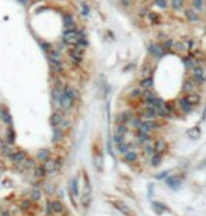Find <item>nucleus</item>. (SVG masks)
<instances>
[{"label": "nucleus", "instance_id": "obj_1", "mask_svg": "<svg viewBox=\"0 0 206 216\" xmlns=\"http://www.w3.org/2000/svg\"><path fill=\"white\" fill-rule=\"evenodd\" d=\"M78 96H79V93L75 88H72V86H65L59 106H61L64 110H69V109H72L73 102H75V99Z\"/></svg>", "mask_w": 206, "mask_h": 216}, {"label": "nucleus", "instance_id": "obj_2", "mask_svg": "<svg viewBox=\"0 0 206 216\" xmlns=\"http://www.w3.org/2000/svg\"><path fill=\"white\" fill-rule=\"evenodd\" d=\"M48 60H50V64H51L54 71H56V72L64 71V64H62V58H61L59 51H56V50H50V51H48Z\"/></svg>", "mask_w": 206, "mask_h": 216}, {"label": "nucleus", "instance_id": "obj_3", "mask_svg": "<svg viewBox=\"0 0 206 216\" xmlns=\"http://www.w3.org/2000/svg\"><path fill=\"white\" fill-rule=\"evenodd\" d=\"M192 79L196 81L198 85H202L206 82V71L202 65H196L192 68Z\"/></svg>", "mask_w": 206, "mask_h": 216}, {"label": "nucleus", "instance_id": "obj_4", "mask_svg": "<svg viewBox=\"0 0 206 216\" xmlns=\"http://www.w3.org/2000/svg\"><path fill=\"white\" fill-rule=\"evenodd\" d=\"M79 38H81V33L76 30V31H65L64 33V37H62V41H64L66 45H76L79 41Z\"/></svg>", "mask_w": 206, "mask_h": 216}, {"label": "nucleus", "instance_id": "obj_5", "mask_svg": "<svg viewBox=\"0 0 206 216\" xmlns=\"http://www.w3.org/2000/svg\"><path fill=\"white\" fill-rule=\"evenodd\" d=\"M177 106H178V109H179L182 113H191L192 112V109H193V106L191 105V103L186 100V97L185 96H181V97H178L177 99Z\"/></svg>", "mask_w": 206, "mask_h": 216}, {"label": "nucleus", "instance_id": "obj_6", "mask_svg": "<svg viewBox=\"0 0 206 216\" xmlns=\"http://www.w3.org/2000/svg\"><path fill=\"white\" fill-rule=\"evenodd\" d=\"M158 127H160V124H158V122H155V120H143L140 129H137V130H143V131H147V133H151L152 130H157Z\"/></svg>", "mask_w": 206, "mask_h": 216}, {"label": "nucleus", "instance_id": "obj_7", "mask_svg": "<svg viewBox=\"0 0 206 216\" xmlns=\"http://www.w3.org/2000/svg\"><path fill=\"white\" fill-rule=\"evenodd\" d=\"M148 52L154 58H161L164 54H165V48H164L162 45H160V44H150Z\"/></svg>", "mask_w": 206, "mask_h": 216}, {"label": "nucleus", "instance_id": "obj_8", "mask_svg": "<svg viewBox=\"0 0 206 216\" xmlns=\"http://www.w3.org/2000/svg\"><path fill=\"white\" fill-rule=\"evenodd\" d=\"M64 119H65V116H64V113H62L61 110L54 112V113L51 114V117H50V124L52 126V127H58V126H61V123H62V120Z\"/></svg>", "mask_w": 206, "mask_h": 216}, {"label": "nucleus", "instance_id": "obj_9", "mask_svg": "<svg viewBox=\"0 0 206 216\" xmlns=\"http://www.w3.org/2000/svg\"><path fill=\"white\" fill-rule=\"evenodd\" d=\"M185 18L189 23H198V21L200 20L199 13H198V10H195L193 7H189V9L185 10Z\"/></svg>", "mask_w": 206, "mask_h": 216}, {"label": "nucleus", "instance_id": "obj_10", "mask_svg": "<svg viewBox=\"0 0 206 216\" xmlns=\"http://www.w3.org/2000/svg\"><path fill=\"white\" fill-rule=\"evenodd\" d=\"M113 206H114L117 210H120L121 213H124L126 216H135L134 213H133V210L130 209L127 205H124L123 202H120V201H114L113 202Z\"/></svg>", "mask_w": 206, "mask_h": 216}, {"label": "nucleus", "instance_id": "obj_11", "mask_svg": "<svg viewBox=\"0 0 206 216\" xmlns=\"http://www.w3.org/2000/svg\"><path fill=\"white\" fill-rule=\"evenodd\" d=\"M196 85H198V82L196 81H193L191 78V79H186L185 82L182 83V92L183 93H191V92H195V89H196Z\"/></svg>", "mask_w": 206, "mask_h": 216}, {"label": "nucleus", "instance_id": "obj_12", "mask_svg": "<svg viewBox=\"0 0 206 216\" xmlns=\"http://www.w3.org/2000/svg\"><path fill=\"white\" fill-rule=\"evenodd\" d=\"M0 119H2V122L4 123V124H7V126H11V123H13L10 112L2 105H0Z\"/></svg>", "mask_w": 206, "mask_h": 216}, {"label": "nucleus", "instance_id": "obj_13", "mask_svg": "<svg viewBox=\"0 0 206 216\" xmlns=\"http://www.w3.org/2000/svg\"><path fill=\"white\" fill-rule=\"evenodd\" d=\"M27 158V153L23 150H18V151H14V154L11 155V162H14V164H23L24 162V160Z\"/></svg>", "mask_w": 206, "mask_h": 216}, {"label": "nucleus", "instance_id": "obj_14", "mask_svg": "<svg viewBox=\"0 0 206 216\" xmlns=\"http://www.w3.org/2000/svg\"><path fill=\"white\" fill-rule=\"evenodd\" d=\"M133 117H134V114L130 110L123 112V113H119L117 116H116V123H124V124H127V123H130V120H131Z\"/></svg>", "mask_w": 206, "mask_h": 216}, {"label": "nucleus", "instance_id": "obj_15", "mask_svg": "<svg viewBox=\"0 0 206 216\" xmlns=\"http://www.w3.org/2000/svg\"><path fill=\"white\" fill-rule=\"evenodd\" d=\"M123 160H124V162H127V164H134V162H137L138 161L137 151L129 150L126 154H123Z\"/></svg>", "mask_w": 206, "mask_h": 216}, {"label": "nucleus", "instance_id": "obj_16", "mask_svg": "<svg viewBox=\"0 0 206 216\" xmlns=\"http://www.w3.org/2000/svg\"><path fill=\"white\" fill-rule=\"evenodd\" d=\"M65 130L62 127H54L52 129V143H61L64 140Z\"/></svg>", "mask_w": 206, "mask_h": 216}, {"label": "nucleus", "instance_id": "obj_17", "mask_svg": "<svg viewBox=\"0 0 206 216\" xmlns=\"http://www.w3.org/2000/svg\"><path fill=\"white\" fill-rule=\"evenodd\" d=\"M135 134H137V143H140V144H147V143H150L152 139L151 134L147 133V131H143V130H137Z\"/></svg>", "mask_w": 206, "mask_h": 216}, {"label": "nucleus", "instance_id": "obj_18", "mask_svg": "<svg viewBox=\"0 0 206 216\" xmlns=\"http://www.w3.org/2000/svg\"><path fill=\"white\" fill-rule=\"evenodd\" d=\"M154 148H155V153L157 154H162L168 150V143H166L164 139H158L154 144Z\"/></svg>", "mask_w": 206, "mask_h": 216}, {"label": "nucleus", "instance_id": "obj_19", "mask_svg": "<svg viewBox=\"0 0 206 216\" xmlns=\"http://www.w3.org/2000/svg\"><path fill=\"white\" fill-rule=\"evenodd\" d=\"M62 93H64V89L58 88V86L52 88V91H51V97H52V102L56 103V105H59V103H61V99H62Z\"/></svg>", "mask_w": 206, "mask_h": 216}, {"label": "nucleus", "instance_id": "obj_20", "mask_svg": "<svg viewBox=\"0 0 206 216\" xmlns=\"http://www.w3.org/2000/svg\"><path fill=\"white\" fill-rule=\"evenodd\" d=\"M166 184H168L169 188H172V189H179V187L182 185V181H181L179 176H169V178H166Z\"/></svg>", "mask_w": 206, "mask_h": 216}, {"label": "nucleus", "instance_id": "obj_21", "mask_svg": "<svg viewBox=\"0 0 206 216\" xmlns=\"http://www.w3.org/2000/svg\"><path fill=\"white\" fill-rule=\"evenodd\" d=\"M64 212H65L64 203H62L61 201H58V199L52 201V213L54 215H62Z\"/></svg>", "mask_w": 206, "mask_h": 216}, {"label": "nucleus", "instance_id": "obj_22", "mask_svg": "<svg viewBox=\"0 0 206 216\" xmlns=\"http://www.w3.org/2000/svg\"><path fill=\"white\" fill-rule=\"evenodd\" d=\"M44 168L47 170V174L48 175H52L54 172H56V168H55V162H54V158H48L47 161L42 162Z\"/></svg>", "mask_w": 206, "mask_h": 216}, {"label": "nucleus", "instance_id": "obj_23", "mask_svg": "<svg viewBox=\"0 0 206 216\" xmlns=\"http://www.w3.org/2000/svg\"><path fill=\"white\" fill-rule=\"evenodd\" d=\"M186 100H188L189 103H191L192 106H195V105H198V103L200 102V95L196 91L195 92H191V93H186Z\"/></svg>", "mask_w": 206, "mask_h": 216}, {"label": "nucleus", "instance_id": "obj_24", "mask_svg": "<svg viewBox=\"0 0 206 216\" xmlns=\"http://www.w3.org/2000/svg\"><path fill=\"white\" fill-rule=\"evenodd\" d=\"M48 158H51V150L50 148H42V150H40L38 153H37V160L41 162L47 161Z\"/></svg>", "mask_w": 206, "mask_h": 216}, {"label": "nucleus", "instance_id": "obj_25", "mask_svg": "<svg viewBox=\"0 0 206 216\" xmlns=\"http://www.w3.org/2000/svg\"><path fill=\"white\" fill-rule=\"evenodd\" d=\"M34 176L38 179H42L44 176H47V170L44 168V165L40 164V165H35L34 168Z\"/></svg>", "mask_w": 206, "mask_h": 216}, {"label": "nucleus", "instance_id": "obj_26", "mask_svg": "<svg viewBox=\"0 0 206 216\" xmlns=\"http://www.w3.org/2000/svg\"><path fill=\"white\" fill-rule=\"evenodd\" d=\"M172 48H174L177 52H186L188 51V45H186V43H183L182 40L174 41V47H172Z\"/></svg>", "mask_w": 206, "mask_h": 216}, {"label": "nucleus", "instance_id": "obj_27", "mask_svg": "<svg viewBox=\"0 0 206 216\" xmlns=\"http://www.w3.org/2000/svg\"><path fill=\"white\" fill-rule=\"evenodd\" d=\"M183 3H185V0H171L169 2V6H171L172 10L175 12H181L183 9Z\"/></svg>", "mask_w": 206, "mask_h": 216}, {"label": "nucleus", "instance_id": "obj_28", "mask_svg": "<svg viewBox=\"0 0 206 216\" xmlns=\"http://www.w3.org/2000/svg\"><path fill=\"white\" fill-rule=\"evenodd\" d=\"M152 83H154L152 78L151 76H147V78H143V79H141L140 86L143 89H152Z\"/></svg>", "mask_w": 206, "mask_h": 216}, {"label": "nucleus", "instance_id": "obj_29", "mask_svg": "<svg viewBox=\"0 0 206 216\" xmlns=\"http://www.w3.org/2000/svg\"><path fill=\"white\" fill-rule=\"evenodd\" d=\"M114 133L121 134V136H126V134L129 133V127H127V124H124V123H117Z\"/></svg>", "mask_w": 206, "mask_h": 216}, {"label": "nucleus", "instance_id": "obj_30", "mask_svg": "<svg viewBox=\"0 0 206 216\" xmlns=\"http://www.w3.org/2000/svg\"><path fill=\"white\" fill-rule=\"evenodd\" d=\"M143 91L144 89L141 88H134V89H131V92H130V97L131 99H140V97H143Z\"/></svg>", "mask_w": 206, "mask_h": 216}, {"label": "nucleus", "instance_id": "obj_31", "mask_svg": "<svg viewBox=\"0 0 206 216\" xmlns=\"http://www.w3.org/2000/svg\"><path fill=\"white\" fill-rule=\"evenodd\" d=\"M150 161H151V167H158V165L161 164V161H162V157H161V154H152L151 157H150Z\"/></svg>", "mask_w": 206, "mask_h": 216}, {"label": "nucleus", "instance_id": "obj_32", "mask_svg": "<svg viewBox=\"0 0 206 216\" xmlns=\"http://www.w3.org/2000/svg\"><path fill=\"white\" fill-rule=\"evenodd\" d=\"M143 151H144V155H148V157H151L152 154H155V148H154V144H144V147H143Z\"/></svg>", "mask_w": 206, "mask_h": 216}, {"label": "nucleus", "instance_id": "obj_33", "mask_svg": "<svg viewBox=\"0 0 206 216\" xmlns=\"http://www.w3.org/2000/svg\"><path fill=\"white\" fill-rule=\"evenodd\" d=\"M205 0H192V7H193L195 10H198V12H200V10L205 9Z\"/></svg>", "mask_w": 206, "mask_h": 216}, {"label": "nucleus", "instance_id": "obj_34", "mask_svg": "<svg viewBox=\"0 0 206 216\" xmlns=\"http://www.w3.org/2000/svg\"><path fill=\"white\" fill-rule=\"evenodd\" d=\"M30 199H31L33 202H38L40 199H41V191H40V189H35V188H34V189L30 192Z\"/></svg>", "mask_w": 206, "mask_h": 216}, {"label": "nucleus", "instance_id": "obj_35", "mask_svg": "<svg viewBox=\"0 0 206 216\" xmlns=\"http://www.w3.org/2000/svg\"><path fill=\"white\" fill-rule=\"evenodd\" d=\"M69 189L72 191L73 196H79V189H78V178H73L72 181H71V187Z\"/></svg>", "mask_w": 206, "mask_h": 216}, {"label": "nucleus", "instance_id": "obj_36", "mask_svg": "<svg viewBox=\"0 0 206 216\" xmlns=\"http://www.w3.org/2000/svg\"><path fill=\"white\" fill-rule=\"evenodd\" d=\"M154 4L158 7V9H161V10H166L169 7V2H168V0H155Z\"/></svg>", "mask_w": 206, "mask_h": 216}, {"label": "nucleus", "instance_id": "obj_37", "mask_svg": "<svg viewBox=\"0 0 206 216\" xmlns=\"http://www.w3.org/2000/svg\"><path fill=\"white\" fill-rule=\"evenodd\" d=\"M199 136H200L199 127H195V129H191V130H188V137H189V139L196 140V139H199Z\"/></svg>", "mask_w": 206, "mask_h": 216}, {"label": "nucleus", "instance_id": "obj_38", "mask_svg": "<svg viewBox=\"0 0 206 216\" xmlns=\"http://www.w3.org/2000/svg\"><path fill=\"white\" fill-rule=\"evenodd\" d=\"M148 20H150V23L151 24H160V21H161V17L157 14V13H148Z\"/></svg>", "mask_w": 206, "mask_h": 216}, {"label": "nucleus", "instance_id": "obj_39", "mask_svg": "<svg viewBox=\"0 0 206 216\" xmlns=\"http://www.w3.org/2000/svg\"><path fill=\"white\" fill-rule=\"evenodd\" d=\"M183 64H185V68L186 69H192L195 66V58H192L191 55L186 58H183Z\"/></svg>", "mask_w": 206, "mask_h": 216}, {"label": "nucleus", "instance_id": "obj_40", "mask_svg": "<svg viewBox=\"0 0 206 216\" xmlns=\"http://www.w3.org/2000/svg\"><path fill=\"white\" fill-rule=\"evenodd\" d=\"M54 162H55V168H56V171H59L62 167H64V164H65V158L64 157H56V158H54Z\"/></svg>", "mask_w": 206, "mask_h": 216}, {"label": "nucleus", "instance_id": "obj_41", "mask_svg": "<svg viewBox=\"0 0 206 216\" xmlns=\"http://www.w3.org/2000/svg\"><path fill=\"white\" fill-rule=\"evenodd\" d=\"M152 208H154V210L158 213V215H161V213L165 210V205L160 203V202H152Z\"/></svg>", "mask_w": 206, "mask_h": 216}, {"label": "nucleus", "instance_id": "obj_42", "mask_svg": "<svg viewBox=\"0 0 206 216\" xmlns=\"http://www.w3.org/2000/svg\"><path fill=\"white\" fill-rule=\"evenodd\" d=\"M117 150L120 151L121 154H126L127 151L130 150V144H129V143H126V141L120 143V144H117Z\"/></svg>", "mask_w": 206, "mask_h": 216}, {"label": "nucleus", "instance_id": "obj_43", "mask_svg": "<svg viewBox=\"0 0 206 216\" xmlns=\"http://www.w3.org/2000/svg\"><path fill=\"white\" fill-rule=\"evenodd\" d=\"M23 165H24V170H28V168H35V161H34L33 158H25L24 160V162H23Z\"/></svg>", "mask_w": 206, "mask_h": 216}, {"label": "nucleus", "instance_id": "obj_44", "mask_svg": "<svg viewBox=\"0 0 206 216\" xmlns=\"http://www.w3.org/2000/svg\"><path fill=\"white\" fill-rule=\"evenodd\" d=\"M44 210H45V216L52 215V201L47 199V202H45V206H44Z\"/></svg>", "mask_w": 206, "mask_h": 216}, {"label": "nucleus", "instance_id": "obj_45", "mask_svg": "<svg viewBox=\"0 0 206 216\" xmlns=\"http://www.w3.org/2000/svg\"><path fill=\"white\" fill-rule=\"evenodd\" d=\"M31 199H24V201H21V203H20V208H21V210H30L31 209Z\"/></svg>", "mask_w": 206, "mask_h": 216}, {"label": "nucleus", "instance_id": "obj_46", "mask_svg": "<svg viewBox=\"0 0 206 216\" xmlns=\"http://www.w3.org/2000/svg\"><path fill=\"white\" fill-rule=\"evenodd\" d=\"M141 122H143V120H141L140 117H135V116L133 117L131 120H130V123H131V126H133V127H134V129H140Z\"/></svg>", "mask_w": 206, "mask_h": 216}, {"label": "nucleus", "instance_id": "obj_47", "mask_svg": "<svg viewBox=\"0 0 206 216\" xmlns=\"http://www.w3.org/2000/svg\"><path fill=\"white\" fill-rule=\"evenodd\" d=\"M124 137H126V136H121V134L114 133V136H113V143H114V144H120V143L126 141V140H124Z\"/></svg>", "mask_w": 206, "mask_h": 216}, {"label": "nucleus", "instance_id": "obj_48", "mask_svg": "<svg viewBox=\"0 0 206 216\" xmlns=\"http://www.w3.org/2000/svg\"><path fill=\"white\" fill-rule=\"evenodd\" d=\"M14 143V133H13V129H8L7 130V144H13Z\"/></svg>", "mask_w": 206, "mask_h": 216}, {"label": "nucleus", "instance_id": "obj_49", "mask_svg": "<svg viewBox=\"0 0 206 216\" xmlns=\"http://www.w3.org/2000/svg\"><path fill=\"white\" fill-rule=\"evenodd\" d=\"M164 48L165 50H171L172 47H174V40H171V38H166L165 40V43H164Z\"/></svg>", "mask_w": 206, "mask_h": 216}, {"label": "nucleus", "instance_id": "obj_50", "mask_svg": "<svg viewBox=\"0 0 206 216\" xmlns=\"http://www.w3.org/2000/svg\"><path fill=\"white\" fill-rule=\"evenodd\" d=\"M120 2V4L123 7H126V9H129V7H131V4H133V2L131 0H119Z\"/></svg>", "mask_w": 206, "mask_h": 216}, {"label": "nucleus", "instance_id": "obj_51", "mask_svg": "<svg viewBox=\"0 0 206 216\" xmlns=\"http://www.w3.org/2000/svg\"><path fill=\"white\" fill-rule=\"evenodd\" d=\"M168 174H169V171H162V172H158L157 175H155V178H157V179H164L166 175H168Z\"/></svg>", "mask_w": 206, "mask_h": 216}, {"label": "nucleus", "instance_id": "obj_52", "mask_svg": "<svg viewBox=\"0 0 206 216\" xmlns=\"http://www.w3.org/2000/svg\"><path fill=\"white\" fill-rule=\"evenodd\" d=\"M0 216H11V210L6 209V208H3L2 212H0Z\"/></svg>", "mask_w": 206, "mask_h": 216}, {"label": "nucleus", "instance_id": "obj_53", "mask_svg": "<svg viewBox=\"0 0 206 216\" xmlns=\"http://www.w3.org/2000/svg\"><path fill=\"white\" fill-rule=\"evenodd\" d=\"M205 165H206V160H203V161H202V164L199 165V168H203V167H205Z\"/></svg>", "mask_w": 206, "mask_h": 216}, {"label": "nucleus", "instance_id": "obj_54", "mask_svg": "<svg viewBox=\"0 0 206 216\" xmlns=\"http://www.w3.org/2000/svg\"><path fill=\"white\" fill-rule=\"evenodd\" d=\"M3 145H4V143H3V140L0 139V150H2V147H3Z\"/></svg>", "mask_w": 206, "mask_h": 216}, {"label": "nucleus", "instance_id": "obj_55", "mask_svg": "<svg viewBox=\"0 0 206 216\" xmlns=\"http://www.w3.org/2000/svg\"><path fill=\"white\" fill-rule=\"evenodd\" d=\"M205 33H206V27H205Z\"/></svg>", "mask_w": 206, "mask_h": 216}, {"label": "nucleus", "instance_id": "obj_56", "mask_svg": "<svg viewBox=\"0 0 206 216\" xmlns=\"http://www.w3.org/2000/svg\"><path fill=\"white\" fill-rule=\"evenodd\" d=\"M205 4H206V0H205Z\"/></svg>", "mask_w": 206, "mask_h": 216}, {"label": "nucleus", "instance_id": "obj_57", "mask_svg": "<svg viewBox=\"0 0 206 216\" xmlns=\"http://www.w3.org/2000/svg\"><path fill=\"white\" fill-rule=\"evenodd\" d=\"M48 216H51V215H48Z\"/></svg>", "mask_w": 206, "mask_h": 216}]
</instances>
